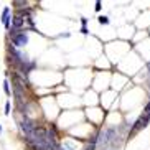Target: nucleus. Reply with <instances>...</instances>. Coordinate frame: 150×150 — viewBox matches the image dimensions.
I'll return each mask as SVG.
<instances>
[{"label": "nucleus", "mask_w": 150, "mask_h": 150, "mask_svg": "<svg viewBox=\"0 0 150 150\" xmlns=\"http://www.w3.org/2000/svg\"><path fill=\"white\" fill-rule=\"evenodd\" d=\"M8 36H10L12 45H13L15 48H23V46L28 43V33H27V30H17V28L10 27Z\"/></svg>", "instance_id": "obj_2"}, {"label": "nucleus", "mask_w": 150, "mask_h": 150, "mask_svg": "<svg viewBox=\"0 0 150 150\" xmlns=\"http://www.w3.org/2000/svg\"><path fill=\"white\" fill-rule=\"evenodd\" d=\"M13 5L17 7V10L27 8V0H13Z\"/></svg>", "instance_id": "obj_5"}, {"label": "nucleus", "mask_w": 150, "mask_h": 150, "mask_svg": "<svg viewBox=\"0 0 150 150\" xmlns=\"http://www.w3.org/2000/svg\"><path fill=\"white\" fill-rule=\"evenodd\" d=\"M81 27H88V18L81 17Z\"/></svg>", "instance_id": "obj_10"}, {"label": "nucleus", "mask_w": 150, "mask_h": 150, "mask_svg": "<svg viewBox=\"0 0 150 150\" xmlns=\"http://www.w3.org/2000/svg\"><path fill=\"white\" fill-rule=\"evenodd\" d=\"M144 112H150V101L145 104V107H144Z\"/></svg>", "instance_id": "obj_12"}, {"label": "nucleus", "mask_w": 150, "mask_h": 150, "mask_svg": "<svg viewBox=\"0 0 150 150\" xmlns=\"http://www.w3.org/2000/svg\"><path fill=\"white\" fill-rule=\"evenodd\" d=\"M101 2H102V0H96V7H94V10H96V12H101V7H102Z\"/></svg>", "instance_id": "obj_9"}, {"label": "nucleus", "mask_w": 150, "mask_h": 150, "mask_svg": "<svg viewBox=\"0 0 150 150\" xmlns=\"http://www.w3.org/2000/svg\"><path fill=\"white\" fill-rule=\"evenodd\" d=\"M12 12H10V8L7 7V8H4V12H2V23H4L5 30H10V23H12Z\"/></svg>", "instance_id": "obj_3"}, {"label": "nucleus", "mask_w": 150, "mask_h": 150, "mask_svg": "<svg viewBox=\"0 0 150 150\" xmlns=\"http://www.w3.org/2000/svg\"><path fill=\"white\" fill-rule=\"evenodd\" d=\"M8 81H5L4 83V91H5V94H7V96H10V86H8Z\"/></svg>", "instance_id": "obj_7"}, {"label": "nucleus", "mask_w": 150, "mask_h": 150, "mask_svg": "<svg viewBox=\"0 0 150 150\" xmlns=\"http://www.w3.org/2000/svg\"><path fill=\"white\" fill-rule=\"evenodd\" d=\"M147 74H149V78H147V88L150 91V63H149V68H147Z\"/></svg>", "instance_id": "obj_8"}, {"label": "nucleus", "mask_w": 150, "mask_h": 150, "mask_svg": "<svg viewBox=\"0 0 150 150\" xmlns=\"http://www.w3.org/2000/svg\"><path fill=\"white\" fill-rule=\"evenodd\" d=\"M0 134H2V125H0Z\"/></svg>", "instance_id": "obj_13"}, {"label": "nucleus", "mask_w": 150, "mask_h": 150, "mask_svg": "<svg viewBox=\"0 0 150 150\" xmlns=\"http://www.w3.org/2000/svg\"><path fill=\"white\" fill-rule=\"evenodd\" d=\"M10 110H12V106H10V101L5 102V110H4V114L5 115H10Z\"/></svg>", "instance_id": "obj_6"}, {"label": "nucleus", "mask_w": 150, "mask_h": 150, "mask_svg": "<svg viewBox=\"0 0 150 150\" xmlns=\"http://www.w3.org/2000/svg\"><path fill=\"white\" fill-rule=\"evenodd\" d=\"M125 125H119V127H106L101 132V135L97 137V149L99 150H119L122 147V130Z\"/></svg>", "instance_id": "obj_1"}, {"label": "nucleus", "mask_w": 150, "mask_h": 150, "mask_svg": "<svg viewBox=\"0 0 150 150\" xmlns=\"http://www.w3.org/2000/svg\"><path fill=\"white\" fill-rule=\"evenodd\" d=\"M81 33H83V35H88V33H89L88 27H81Z\"/></svg>", "instance_id": "obj_11"}, {"label": "nucleus", "mask_w": 150, "mask_h": 150, "mask_svg": "<svg viewBox=\"0 0 150 150\" xmlns=\"http://www.w3.org/2000/svg\"><path fill=\"white\" fill-rule=\"evenodd\" d=\"M97 23L106 27V25H109V23H110V20H109V17H107V15H99V17H97Z\"/></svg>", "instance_id": "obj_4"}]
</instances>
